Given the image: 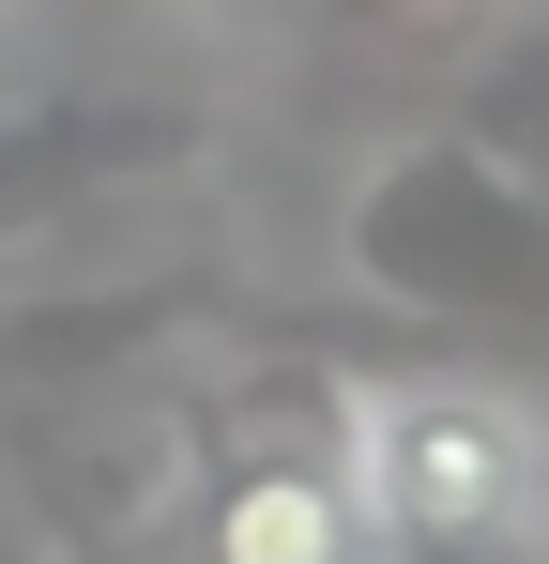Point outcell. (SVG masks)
<instances>
[{
  "label": "cell",
  "mask_w": 549,
  "mask_h": 564,
  "mask_svg": "<svg viewBox=\"0 0 549 564\" xmlns=\"http://www.w3.org/2000/svg\"><path fill=\"white\" fill-rule=\"evenodd\" d=\"M198 564H366V503L321 458H245L198 503Z\"/></svg>",
  "instance_id": "7a4b0ae2"
},
{
  "label": "cell",
  "mask_w": 549,
  "mask_h": 564,
  "mask_svg": "<svg viewBox=\"0 0 549 564\" xmlns=\"http://www.w3.org/2000/svg\"><path fill=\"white\" fill-rule=\"evenodd\" d=\"M352 503H366V550L397 564H488L535 534L549 503V443L504 381H366L352 397Z\"/></svg>",
  "instance_id": "6da1fadb"
}]
</instances>
